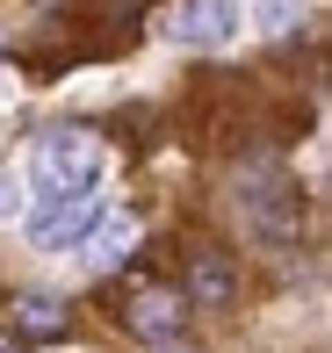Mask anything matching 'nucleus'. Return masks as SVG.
Here are the masks:
<instances>
[{
    "instance_id": "39448f33",
    "label": "nucleus",
    "mask_w": 332,
    "mask_h": 353,
    "mask_svg": "<svg viewBox=\"0 0 332 353\" xmlns=\"http://www.w3.org/2000/svg\"><path fill=\"white\" fill-rule=\"evenodd\" d=\"M181 317H188V303H181V296H166V288H145V296L123 310V325H130L137 339H181Z\"/></svg>"
},
{
    "instance_id": "20e7f679",
    "label": "nucleus",
    "mask_w": 332,
    "mask_h": 353,
    "mask_svg": "<svg viewBox=\"0 0 332 353\" xmlns=\"http://www.w3.org/2000/svg\"><path fill=\"white\" fill-rule=\"evenodd\" d=\"M159 29L173 43H224L231 37V0H188V8H173Z\"/></svg>"
},
{
    "instance_id": "423d86ee",
    "label": "nucleus",
    "mask_w": 332,
    "mask_h": 353,
    "mask_svg": "<svg viewBox=\"0 0 332 353\" xmlns=\"http://www.w3.org/2000/svg\"><path fill=\"white\" fill-rule=\"evenodd\" d=\"M231 288H239V281H231V267H224V252H195V267H188V310H224V303H231Z\"/></svg>"
},
{
    "instance_id": "f03ea898",
    "label": "nucleus",
    "mask_w": 332,
    "mask_h": 353,
    "mask_svg": "<svg viewBox=\"0 0 332 353\" xmlns=\"http://www.w3.org/2000/svg\"><path fill=\"white\" fill-rule=\"evenodd\" d=\"M239 202H246L253 231H267V238H289L296 231V188H289L282 166H253L239 181Z\"/></svg>"
},
{
    "instance_id": "f257e3e1",
    "label": "nucleus",
    "mask_w": 332,
    "mask_h": 353,
    "mask_svg": "<svg viewBox=\"0 0 332 353\" xmlns=\"http://www.w3.org/2000/svg\"><path fill=\"white\" fill-rule=\"evenodd\" d=\"M94 181H101V137L94 130L37 137V195H87Z\"/></svg>"
},
{
    "instance_id": "6e6552de",
    "label": "nucleus",
    "mask_w": 332,
    "mask_h": 353,
    "mask_svg": "<svg viewBox=\"0 0 332 353\" xmlns=\"http://www.w3.org/2000/svg\"><path fill=\"white\" fill-rule=\"evenodd\" d=\"M14 332H29V339H66V303L22 296V303H14Z\"/></svg>"
},
{
    "instance_id": "0eeeda50",
    "label": "nucleus",
    "mask_w": 332,
    "mask_h": 353,
    "mask_svg": "<svg viewBox=\"0 0 332 353\" xmlns=\"http://www.w3.org/2000/svg\"><path fill=\"white\" fill-rule=\"evenodd\" d=\"M130 252H137V216H101V231L87 238V267L108 274V267H123Z\"/></svg>"
},
{
    "instance_id": "7ed1b4c3",
    "label": "nucleus",
    "mask_w": 332,
    "mask_h": 353,
    "mask_svg": "<svg viewBox=\"0 0 332 353\" xmlns=\"http://www.w3.org/2000/svg\"><path fill=\"white\" fill-rule=\"evenodd\" d=\"M101 223V202H94V188L87 195H37V210H29V238L37 245H80V238Z\"/></svg>"
},
{
    "instance_id": "9d476101",
    "label": "nucleus",
    "mask_w": 332,
    "mask_h": 353,
    "mask_svg": "<svg viewBox=\"0 0 332 353\" xmlns=\"http://www.w3.org/2000/svg\"><path fill=\"white\" fill-rule=\"evenodd\" d=\"M8 210H14V181L0 173V216H8Z\"/></svg>"
},
{
    "instance_id": "1a4fd4ad",
    "label": "nucleus",
    "mask_w": 332,
    "mask_h": 353,
    "mask_svg": "<svg viewBox=\"0 0 332 353\" xmlns=\"http://www.w3.org/2000/svg\"><path fill=\"white\" fill-rule=\"evenodd\" d=\"M253 14H260V29H267V37H282V29L296 22V0H260Z\"/></svg>"
}]
</instances>
